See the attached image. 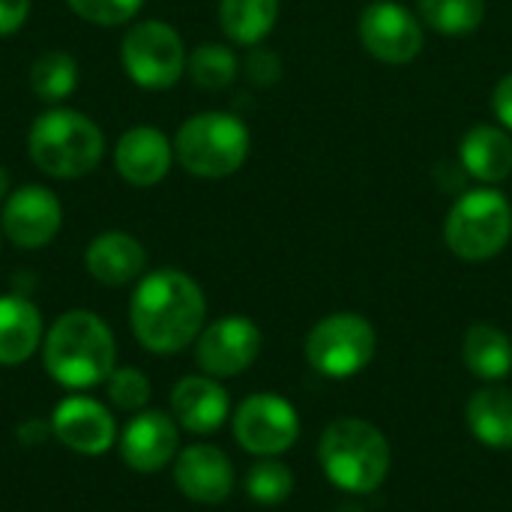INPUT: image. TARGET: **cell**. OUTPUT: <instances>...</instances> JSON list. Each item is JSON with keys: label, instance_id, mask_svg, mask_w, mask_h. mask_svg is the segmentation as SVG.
Segmentation results:
<instances>
[{"label": "cell", "instance_id": "obj_1", "mask_svg": "<svg viewBox=\"0 0 512 512\" xmlns=\"http://www.w3.org/2000/svg\"><path fill=\"white\" fill-rule=\"evenodd\" d=\"M207 297L201 285L174 267L144 273L129 300V327L150 354H180L204 330Z\"/></svg>", "mask_w": 512, "mask_h": 512}, {"label": "cell", "instance_id": "obj_2", "mask_svg": "<svg viewBox=\"0 0 512 512\" xmlns=\"http://www.w3.org/2000/svg\"><path fill=\"white\" fill-rule=\"evenodd\" d=\"M45 372L66 390H90L117 369V342L111 327L87 309L63 312L42 339Z\"/></svg>", "mask_w": 512, "mask_h": 512}, {"label": "cell", "instance_id": "obj_3", "mask_svg": "<svg viewBox=\"0 0 512 512\" xmlns=\"http://www.w3.org/2000/svg\"><path fill=\"white\" fill-rule=\"evenodd\" d=\"M30 162L54 180H78L99 168L105 156V132L84 111L51 105L27 132Z\"/></svg>", "mask_w": 512, "mask_h": 512}, {"label": "cell", "instance_id": "obj_4", "mask_svg": "<svg viewBox=\"0 0 512 512\" xmlns=\"http://www.w3.org/2000/svg\"><path fill=\"white\" fill-rule=\"evenodd\" d=\"M318 459L327 480L351 495L378 492L393 465V453L384 432L360 417L333 420L321 435Z\"/></svg>", "mask_w": 512, "mask_h": 512}, {"label": "cell", "instance_id": "obj_5", "mask_svg": "<svg viewBox=\"0 0 512 512\" xmlns=\"http://www.w3.org/2000/svg\"><path fill=\"white\" fill-rule=\"evenodd\" d=\"M174 141V162L201 180H222L249 159L252 135L237 114L201 111L180 123Z\"/></svg>", "mask_w": 512, "mask_h": 512}, {"label": "cell", "instance_id": "obj_6", "mask_svg": "<svg viewBox=\"0 0 512 512\" xmlns=\"http://www.w3.org/2000/svg\"><path fill=\"white\" fill-rule=\"evenodd\" d=\"M512 237V204L492 186L468 189L456 198L444 222V240L462 261L480 264L507 249Z\"/></svg>", "mask_w": 512, "mask_h": 512}, {"label": "cell", "instance_id": "obj_7", "mask_svg": "<svg viewBox=\"0 0 512 512\" xmlns=\"http://www.w3.org/2000/svg\"><path fill=\"white\" fill-rule=\"evenodd\" d=\"M186 45L183 36L159 18L135 21L123 33L120 63L129 81L141 90H168L186 75Z\"/></svg>", "mask_w": 512, "mask_h": 512}, {"label": "cell", "instance_id": "obj_8", "mask_svg": "<svg viewBox=\"0 0 512 512\" xmlns=\"http://www.w3.org/2000/svg\"><path fill=\"white\" fill-rule=\"evenodd\" d=\"M378 348L375 327L357 312H336L321 318L306 336V360L324 378H354L360 375Z\"/></svg>", "mask_w": 512, "mask_h": 512}, {"label": "cell", "instance_id": "obj_9", "mask_svg": "<svg viewBox=\"0 0 512 512\" xmlns=\"http://www.w3.org/2000/svg\"><path fill=\"white\" fill-rule=\"evenodd\" d=\"M234 438L246 453L258 459L282 456L300 438V414L279 393H252L237 405Z\"/></svg>", "mask_w": 512, "mask_h": 512}, {"label": "cell", "instance_id": "obj_10", "mask_svg": "<svg viewBox=\"0 0 512 512\" xmlns=\"http://www.w3.org/2000/svg\"><path fill=\"white\" fill-rule=\"evenodd\" d=\"M63 228V204L54 189L42 183L18 186L6 195L0 213L3 237L24 252L45 249Z\"/></svg>", "mask_w": 512, "mask_h": 512}, {"label": "cell", "instance_id": "obj_11", "mask_svg": "<svg viewBox=\"0 0 512 512\" xmlns=\"http://www.w3.org/2000/svg\"><path fill=\"white\" fill-rule=\"evenodd\" d=\"M363 48L390 66H405L423 51V21L396 0H375L360 12L357 24Z\"/></svg>", "mask_w": 512, "mask_h": 512}, {"label": "cell", "instance_id": "obj_12", "mask_svg": "<svg viewBox=\"0 0 512 512\" xmlns=\"http://www.w3.org/2000/svg\"><path fill=\"white\" fill-rule=\"evenodd\" d=\"M261 330L252 318L225 315L213 324H204L195 339V360L210 378H237L243 375L261 354Z\"/></svg>", "mask_w": 512, "mask_h": 512}, {"label": "cell", "instance_id": "obj_13", "mask_svg": "<svg viewBox=\"0 0 512 512\" xmlns=\"http://www.w3.org/2000/svg\"><path fill=\"white\" fill-rule=\"evenodd\" d=\"M48 423L51 435L78 456H105L117 444L114 414L90 396H66Z\"/></svg>", "mask_w": 512, "mask_h": 512}, {"label": "cell", "instance_id": "obj_14", "mask_svg": "<svg viewBox=\"0 0 512 512\" xmlns=\"http://www.w3.org/2000/svg\"><path fill=\"white\" fill-rule=\"evenodd\" d=\"M123 462L138 474H159L180 453V426L165 411H138L117 438Z\"/></svg>", "mask_w": 512, "mask_h": 512}, {"label": "cell", "instance_id": "obj_15", "mask_svg": "<svg viewBox=\"0 0 512 512\" xmlns=\"http://www.w3.org/2000/svg\"><path fill=\"white\" fill-rule=\"evenodd\" d=\"M171 165L174 141L156 126H132L114 147V168L135 189L159 186L171 174Z\"/></svg>", "mask_w": 512, "mask_h": 512}, {"label": "cell", "instance_id": "obj_16", "mask_svg": "<svg viewBox=\"0 0 512 512\" xmlns=\"http://www.w3.org/2000/svg\"><path fill=\"white\" fill-rule=\"evenodd\" d=\"M174 486L195 504H222L234 492V465L213 444H192L174 459Z\"/></svg>", "mask_w": 512, "mask_h": 512}, {"label": "cell", "instance_id": "obj_17", "mask_svg": "<svg viewBox=\"0 0 512 512\" xmlns=\"http://www.w3.org/2000/svg\"><path fill=\"white\" fill-rule=\"evenodd\" d=\"M84 270L105 288H123L144 276L147 249L129 231H102L84 249Z\"/></svg>", "mask_w": 512, "mask_h": 512}, {"label": "cell", "instance_id": "obj_18", "mask_svg": "<svg viewBox=\"0 0 512 512\" xmlns=\"http://www.w3.org/2000/svg\"><path fill=\"white\" fill-rule=\"evenodd\" d=\"M231 414L228 390L219 378L210 375H186L171 390V417L180 429L192 435H210L225 426Z\"/></svg>", "mask_w": 512, "mask_h": 512}, {"label": "cell", "instance_id": "obj_19", "mask_svg": "<svg viewBox=\"0 0 512 512\" xmlns=\"http://www.w3.org/2000/svg\"><path fill=\"white\" fill-rule=\"evenodd\" d=\"M45 324L33 300L24 294H0V366L27 363L42 351Z\"/></svg>", "mask_w": 512, "mask_h": 512}, {"label": "cell", "instance_id": "obj_20", "mask_svg": "<svg viewBox=\"0 0 512 512\" xmlns=\"http://www.w3.org/2000/svg\"><path fill=\"white\" fill-rule=\"evenodd\" d=\"M459 165L468 177L492 186L512 174V138L504 126L480 123L462 135L459 144Z\"/></svg>", "mask_w": 512, "mask_h": 512}, {"label": "cell", "instance_id": "obj_21", "mask_svg": "<svg viewBox=\"0 0 512 512\" xmlns=\"http://www.w3.org/2000/svg\"><path fill=\"white\" fill-rule=\"evenodd\" d=\"M465 423L471 435L489 450H512V390L483 387L468 399Z\"/></svg>", "mask_w": 512, "mask_h": 512}, {"label": "cell", "instance_id": "obj_22", "mask_svg": "<svg viewBox=\"0 0 512 512\" xmlns=\"http://www.w3.org/2000/svg\"><path fill=\"white\" fill-rule=\"evenodd\" d=\"M462 360L471 375L498 384L512 372V339L495 324H471L462 339Z\"/></svg>", "mask_w": 512, "mask_h": 512}, {"label": "cell", "instance_id": "obj_23", "mask_svg": "<svg viewBox=\"0 0 512 512\" xmlns=\"http://www.w3.org/2000/svg\"><path fill=\"white\" fill-rule=\"evenodd\" d=\"M279 18V0H219V27L228 42L255 48L261 45Z\"/></svg>", "mask_w": 512, "mask_h": 512}, {"label": "cell", "instance_id": "obj_24", "mask_svg": "<svg viewBox=\"0 0 512 512\" xmlns=\"http://www.w3.org/2000/svg\"><path fill=\"white\" fill-rule=\"evenodd\" d=\"M78 60L66 51H45L30 66V90L45 105H63L78 87Z\"/></svg>", "mask_w": 512, "mask_h": 512}, {"label": "cell", "instance_id": "obj_25", "mask_svg": "<svg viewBox=\"0 0 512 512\" xmlns=\"http://www.w3.org/2000/svg\"><path fill=\"white\" fill-rule=\"evenodd\" d=\"M237 72H240V60L222 42H201L186 57V75L192 78V84L210 93L231 87Z\"/></svg>", "mask_w": 512, "mask_h": 512}, {"label": "cell", "instance_id": "obj_26", "mask_svg": "<svg viewBox=\"0 0 512 512\" xmlns=\"http://www.w3.org/2000/svg\"><path fill=\"white\" fill-rule=\"evenodd\" d=\"M420 21L444 36L474 33L486 18V0H417Z\"/></svg>", "mask_w": 512, "mask_h": 512}, {"label": "cell", "instance_id": "obj_27", "mask_svg": "<svg viewBox=\"0 0 512 512\" xmlns=\"http://www.w3.org/2000/svg\"><path fill=\"white\" fill-rule=\"evenodd\" d=\"M243 489H246V495L255 504H261V507H279L294 492V474L276 456L273 459H261V462H255L249 468V474L243 480Z\"/></svg>", "mask_w": 512, "mask_h": 512}, {"label": "cell", "instance_id": "obj_28", "mask_svg": "<svg viewBox=\"0 0 512 512\" xmlns=\"http://www.w3.org/2000/svg\"><path fill=\"white\" fill-rule=\"evenodd\" d=\"M105 393H108V402L120 411H144L150 396H153V384L144 372H138L135 366H117L108 381H105Z\"/></svg>", "mask_w": 512, "mask_h": 512}, {"label": "cell", "instance_id": "obj_29", "mask_svg": "<svg viewBox=\"0 0 512 512\" xmlns=\"http://www.w3.org/2000/svg\"><path fill=\"white\" fill-rule=\"evenodd\" d=\"M66 6L87 24L120 27V24H132L138 18L144 0H66Z\"/></svg>", "mask_w": 512, "mask_h": 512}, {"label": "cell", "instance_id": "obj_30", "mask_svg": "<svg viewBox=\"0 0 512 512\" xmlns=\"http://www.w3.org/2000/svg\"><path fill=\"white\" fill-rule=\"evenodd\" d=\"M246 75H249L252 84L270 87V84H276V81L282 78V60H279L273 51L255 45V48L249 51V57H246Z\"/></svg>", "mask_w": 512, "mask_h": 512}, {"label": "cell", "instance_id": "obj_31", "mask_svg": "<svg viewBox=\"0 0 512 512\" xmlns=\"http://www.w3.org/2000/svg\"><path fill=\"white\" fill-rule=\"evenodd\" d=\"M30 0H0V36H12L27 24Z\"/></svg>", "mask_w": 512, "mask_h": 512}, {"label": "cell", "instance_id": "obj_32", "mask_svg": "<svg viewBox=\"0 0 512 512\" xmlns=\"http://www.w3.org/2000/svg\"><path fill=\"white\" fill-rule=\"evenodd\" d=\"M492 108H495V117L501 120V126H504L507 132H512V72H507V75L495 84Z\"/></svg>", "mask_w": 512, "mask_h": 512}, {"label": "cell", "instance_id": "obj_33", "mask_svg": "<svg viewBox=\"0 0 512 512\" xmlns=\"http://www.w3.org/2000/svg\"><path fill=\"white\" fill-rule=\"evenodd\" d=\"M51 432V423L45 426L42 420H27L21 429H18V438L27 444V447H36V444H42L45 441V435Z\"/></svg>", "mask_w": 512, "mask_h": 512}, {"label": "cell", "instance_id": "obj_34", "mask_svg": "<svg viewBox=\"0 0 512 512\" xmlns=\"http://www.w3.org/2000/svg\"><path fill=\"white\" fill-rule=\"evenodd\" d=\"M9 192H12V177H9V171L0 165V201H6Z\"/></svg>", "mask_w": 512, "mask_h": 512}, {"label": "cell", "instance_id": "obj_35", "mask_svg": "<svg viewBox=\"0 0 512 512\" xmlns=\"http://www.w3.org/2000/svg\"><path fill=\"white\" fill-rule=\"evenodd\" d=\"M333 512H366L363 507H357V504H342V507H336Z\"/></svg>", "mask_w": 512, "mask_h": 512}, {"label": "cell", "instance_id": "obj_36", "mask_svg": "<svg viewBox=\"0 0 512 512\" xmlns=\"http://www.w3.org/2000/svg\"><path fill=\"white\" fill-rule=\"evenodd\" d=\"M0 240H3V231H0Z\"/></svg>", "mask_w": 512, "mask_h": 512}]
</instances>
